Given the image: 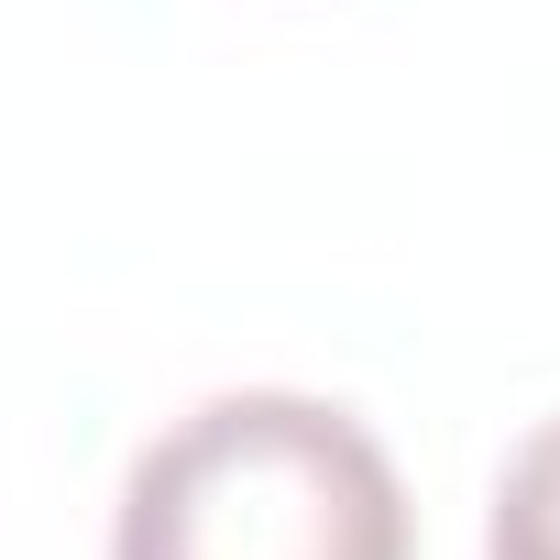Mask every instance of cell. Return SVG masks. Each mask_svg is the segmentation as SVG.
<instances>
[{
    "instance_id": "1",
    "label": "cell",
    "mask_w": 560,
    "mask_h": 560,
    "mask_svg": "<svg viewBox=\"0 0 560 560\" xmlns=\"http://www.w3.org/2000/svg\"><path fill=\"white\" fill-rule=\"evenodd\" d=\"M110 560H418V516L352 407L242 385L143 440Z\"/></svg>"
},
{
    "instance_id": "2",
    "label": "cell",
    "mask_w": 560,
    "mask_h": 560,
    "mask_svg": "<svg viewBox=\"0 0 560 560\" xmlns=\"http://www.w3.org/2000/svg\"><path fill=\"white\" fill-rule=\"evenodd\" d=\"M483 560H560V418H538L494 483L483 516Z\"/></svg>"
}]
</instances>
